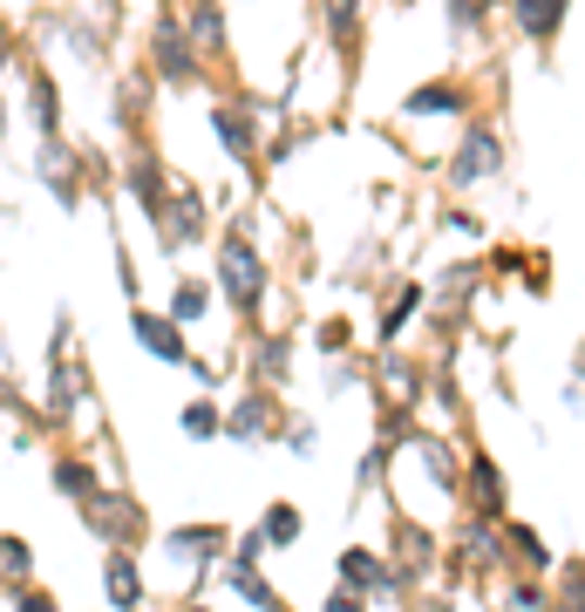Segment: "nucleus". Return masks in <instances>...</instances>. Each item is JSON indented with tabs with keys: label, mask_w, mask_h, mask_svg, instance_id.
I'll use <instances>...</instances> for the list:
<instances>
[{
	"label": "nucleus",
	"mask_w": 585,
	"mask_h": 612,
	"mask_svg": "<svg viewBox=\"0 0 585 612\" xmlns=\"http://www.w3.org/2000/svg\"><path fill=\"white\" fill-rule=\"evenodd\" d=\"M511 177V143L491 116H470L463 130H456V150L443 157V191L463 197V191H483V184H504Z\"/></svg>",
	"instance_id": "1"
},
{
	"label": "nucleus",
	"mask_w": 585,
	"mask_h": 612,
	"mask_svg": "<svg viewBox=\"0 0 585 612\" xmlns=\"http://www.w3.org/2000/svg\"><path fill=\"white\" fill-rule=\"evenodd\" d=\"M218 286H225V299H232L239 314H259V299L272 293V266H266V252L252 245L245 232L218 239Z\"/></svg>",
	"instance_id": "2"
},
{
	"label": "nucleus",
	"mask_w": 585,
	"mask_h": 612,
	"mask_svg": "<svg viewBox=\"0 0 585 612\" xmlns=\"http://www.w3.org/2000/svg\"><path fill=\"white\" fill-rule=\"evenodd\" d=\"M402 116L409 123H470V82L463 75H429L402 95Z\"/></svg>",
	"instance_id": "3"
},
{
	"label": "nucleus",
	"mask_w": 585,
	"mask_h": 612,
	"mask_svg": "<svg viewBox=\"0 0 585 612\" xmlns=\"http://www.w3.org/2000/svg\"><path fill=\"white\" fill-rule=\"evenodd\" d=\"M463 503H470V518H491V524H504L511 518V476H504V463L497 456H463Z\"/></svg>",
	"instance_id": "4"
},
{
	"label": "nucleus",
	"mask_w": 585,
	"mask_h": 612,
	"mask_svg": "<svg viewBox=\"0 0 585 612\" xmlns=\"http://www.w3.org/2000/svg\"><path fill=\"white\" fill-rule=\"evenodd\" d=\"M334 578L354 585L361 599H395L402 585H409V578L395 572V558H381V551H368V545H347V551H341V565H334Z\"/></svg>",
	"instance_id": "5"
},
{
	"label": "nucleus",
	"mask_w": 585,
	"mask_h": 612,
	"mask_svg": "<svg viewBox=\"0 0 585 612\" xmlns=\"http://www.w3.org/2000/svg\"><path fill=\"white\" fill-rule=\"evenodd\" d=\"M279 429H287V416H279V401H272L266 381L245 401L225 408V436H232V443H266V436H279Z\"/></svg>",
	"instance_id": "6"
},
{
	"label": "nucleus",
	"mask_w": 585,
	"mask_h": 612,
	"mask_svg": "<svg viewBox=\"0 0 585 612\" xmlns=\"http://www.w3.org/2000/svg\"><path fill=\"white\" fill-rule=\"evenodd\" d=\"M565 21H572V0H511V28L538 48L545 62H551L558 35H565Z\"/></svg>",
	"instance_id": "7"
},
{
	"label": "nucleus",
	"mask_w": 585,
	"mask_h": 612,
	"mask_svg": "<svg viewBox=\"0 0 585 612\" xmlns=\"http://www.w3.org/2000/svg\"><path fill=\"white\" fill-rule=\"evenodd\" d=\"M504 558H511V572H524V578H551V572H558L551 545H545L524 518H504Z\"/></svg>",
	"instance_id": "8"
},
{
	"label": "nucleus",
	"mask_w": 585,
	"mask_h": 612,
	"mask_svg": "<svg viewBox=\"0 0 585 612\" xmlns=\"http://www.w3.org/2000/svg\"><path fill=\"white\" fill-rule=\"evenodd\" d=\"M157 75L177 82V89L198 82V41L185 35V21H170V14H164V28H157Z\"/></svg>",
	"instance_id": "9"
},
{
	"label": "nucleus",
	"mask_w": 585,
	"mask_h": 612,
	"mask_svg": "<svg viewBox=\"0 0 585 612\" xmlns=\"http://www.w3.org/2000/svg\"><path fill=\"white\" fill-rule=\"evenodd\" d=\"M164 252H185V245H198L205 239V197L198 191H170V212H164Z\"/></svg>",
	"instance_id": "10"
},
{
	"label": "nucleus",
	"mask_w": 585,
	"mask_h": 612,
	"mask_svg": "<svg viewBox=\"0 0 585 612\" xmlns=\"http://www.w3.org/2000/svg\"><path fill=\"white\" fill-rule=\"evenodd\" d=\"M137 341L143 354H157V361H191V347H185V320H170V314H150V306H137Z\"/></svg>",
	"instance_id": "11"
},
{
	"label": "nucleus",
	"mask_w": 585,
	"mask_h": 612,
	"mask_svg": "<svg viewBox=\"0 0 585 612\" xmlns=\"http://www.w3.org/2000/svg\"><path fill=\"white\" fill-rule=\"evenodd\" d=\"M422 306H429V293L416 286V279H402V286H395V299H381V320H374V341H381V347H395V341H402V327H409V320L422 314Z\"/></svg>",
	"instance_id": "12"
},
{
	"label": "nucleus",
	"mask_w": 585,
	"mask_h": 612,
	"mask_svg": "<svg viewBox=\"0 0 585 612\" xmlns=\"http://www.w3.org/2000/svg\"><path fill=\"white\" fill-rule=\"evenodd\" d=\"M212 130H218V150L232 164H252L259 157V123H252L245 110H212Z\"/></svg>",
	"instance_id": "13"
},
{
	"label": "nucleus",
	"mask_w": 585,
	"mask_h": 612,
	"mask_svg": "<svg viewBox=\"0 0 585 612\" xmlns=\"http://www.w3.org/2000/svg\"><path fill=\"white\" fill-rule=\"evenodd\" d=\"M320 21H327V41L354 55L361 48V0H320Z\"/></svg>",
	"instance_id": "14"
},
{
	"label": "nucleus",
	"mask_w": 585,
	"mask_h": 612,
	"mask_svg": "<svg viewBox=\"0 0 585 612\" xmlns=\"http://www.w3.org/2000/svg\"><path fill=\"white\" fill-rule=\"evenodd\" d=\"M374 374H381V388H395V401H422V368L409 361V354L381 347V361H374Z\"/></svg>",
	"instance_id": "15"
},
{
	"label": "nucleus",
	"mask_w": 585,
	"mask_h": 612,
	"mask_svg": "<svg viewBox=\"0 0 585 612\" xmlns=\"http://www.w3.org/2000/svg\"><path fill=\"white\" fill-rule=\"evenodd\" d=\"M225 551V524H185L170 531V558H191V565H205V558Z\"/></svg>",
	"instance_id": "16"
},
{
	"label": "nucleus",
	"mask_w": 585,
	"mask_h": 612,
	"mask_svg": "<svg viewBox=\"0 0 585 612\" xmlns=\"http://www.w3.org/2000/svg\"><path fill=\"white\" fill-rule=\"evenodd\" d=\"M443 21H449L456 41H476L497 21V0H443Z\"/></svg>",
	"instance_id": "17"
},
{
	"label": "nucleus",
	"mask_w": 585,
	"mask_h": 612,
	"mask_svg": "<svg viewBox=\"0 0 585 612\" xmlns=\"http://www.w3.org/2000/svg\"><path fill=\"white\" fill-rule=\"evenodd\" d=\"M252 374H259L266 388H272V381H287L293 374V341L287 334H266L259 347H252Z\"/></svg>",
	"instance_id": "18"
},
{
	"label": "nucleus",
	"mask_w": 585,
	"mask_h": 612,
	"mask_svg": "<svg viewBox=\"0 0 585 612\" xmlns=\"http://www.w3.org/2000/svg\"><path fill=\"white\" fill-rule=\"evenodd\" d=\"M225 585H232L239 599H252L259 612H287V599H279V592H272V585H266L259 572H252V565H239V558H232V565H225Z\"/></svg>",
	"instance_id": "19"
},
{
	"label": "nucleus",
	"mask_w": 585,
	"mask_h": 612,
	"mask_svg": "<svg viewBox=\"0 0 585 612\" xmlns=\"http://www.w3.org/2000/svg\"><path fill=\"white\" fill-rule=\"evenodd\" d=\"M185 35L198 41V55H218V48H225V8H218V0H205V8H191Z\"/></svg>",
	"instance_id": "20"
},
{
	"label": "nucleus",
	"mask_w": 585,
	"mask_h": 612,
	"mask_svg": "<svg viewBox=\"0 0 585 612\" xmlns=\"http://www.w3.org/2000/svg\"><path fill=\"white\" fill-rule=\"evenodd\" d=\"M551 612H585V558L551 572Z\"/></svg>",
	"instance_id": "21"
},
{
	"label": "nucleus",
	"mask_w": 585,
	"mask_h": 612,
	"mask_svg": "<svg viewBox=\"0 0 585 612\" xmlns=\"http://www.w3.org/2000/svg\"><path fill=\"white\" fill-rule=\"evenodd\" d=\"M266 545H300V503H287V497H279V503H266Z\"/></svg>",
	"instance_id": "22"
},
{
	"label": "nucleus",
	"mask_w": 585,
	"mask_h": 612,
	"mask_svg": "<svg viewBox=\"0 0 585 612\" xmlns=\"http://www.w3.org/2000/svg\"><path fill=\"white\" fill-rule=\"evenodd\" d=\"M185 436H191V443L225 436V408H218V401H191V408H185Z\"/></svg>",
	"instance_id": "23"
},
{
	"label": "nucleus",
	"mask_w": 585,
	"mask_h": 612,
	"mask_svg": "<svg viewBox=\"0 0 585 612\" xmlns=\"http://www.w3.org/2000/svg\"><path fill=\"white\" fill-rule=\"evenodd\" d=\"M205 314H212V293L198 286V279H185V286L170 293V320H185V327H191V320H205Z\"/></svg>",
	"instance_id": "24"
},
{
	"label": "nucleus",
	"mask_w": 585,
	"mask_h": 612,
	"mask_svg": "<svg viewBox=\"0 0 585 612\" xmlns=\"http://www.w3.org/2000/svg\"><path fill=\"white\" fill-rule=\"evenodd\" d=\"M279 436H287V449L307 463V456L320 449V422H314V416H287V429H279Z\"/></svg>",
	"instance_id": "25"
},
{
	"label": "nucleus",
	"mask_w": 585,
	"mask_h": 612,
	"mask_svg": "<svg viewBox=\"0 0 585 612\" xmlns=\"http://www.w3.org/2000/svg\"><path fill=\"white\" fill-rule=\"evenodd\" d=\"M103 578H110V599H116V605H137V599H143V585H137V572H130V558H110V572H103Z\"/></svg>",
	"instance_id": "26"
},
{
	"label": "nucleus",
	"mask_w": 585,
	"mask_h": 612,
	"mask_svg": "<svg viewBox=\"0 0 585 612\" xmlns=\"http://www.w3.org/2000/svg\"><path fill=\"white\" fill-rule=\"evenodd\" d=\"M504 605H511V612H551V592H538L531 578H511V585H504Z\"/></svg>",
	"instance_id": "27"
},
{
	"label": "nucleus",
	"mask_w": 585,
	"mask_h": 612,
	"mask_svg": "<svg viewBox=\"0 0 585 612\" xmlns=\"http://www.w3.org/2000/svg\"><path fill=\"white\" fill-rule=\"evenodd\" d=\"M518 279H524V299H545L551 293V259H545V252H531Z\"/></svg>",
	"instance_id": "28"
},
{
	"label": "nucleus",
	"mask_w": 585,
	"mask_h": 612,
	"mask_svg": "<svg viewBox=\"0 0 585 612\" xmlns=\"http://www.w3.org/2000/svg\"><path fill=\"white\" fill-rule=\"evenodd\" d=\"M443 232H456V239H483V218L463 212V204H449V212H443Z\"/></svg>",
	"instance_id": "29"
},
{
	"label": "nucleus",
	"mask_w": 585,
	"mask_h": 612,
	"mask_svg": "<svg viewBox=\"0 0 585 612\" xmlns=\"http://www.w3.org/2000/svg\"><path fill=\"white\" fill-rule=\"evenodd\" d=\"M524 259H531V252H518V245H497L483 266H491V272H504V279H518V272H524Z\"/></svg>",
	"instance_id": "30"
},
{
	"label": "nucleus",
	"mask_w": 585,
	"mask_h": 612,
	"mask_svg": "<svg viewBox=\"0 0 585 612\" xmlns=\"http://www.w3.org/2000/svg\"><path fill=\"white\" fill-rule=\"evenodd\" d=\"M347 341H354L347 320H327V327H320V354H347Z\"/></svg>",
	"instance_id": "31"
},
{
	"label": "nucleus",
	"mask_w": 585,
	"mask_h": 612,
	"mask_svg": "<svg viewBox=\"0 0 585 612\" xmlns=\"http://www.w3.org/2000/svg\"><path fill=\"white\" fill-rule=\"evenodd\" d=\"M320 612H368V599L354 592V585H341V592H327V605Z\"/></svg>",
	"instance_id": "32"
},
{
	"label": "nucleus",
	"mask_w": 585,
	"mask_h": 612,
	"mask_svg": "<svg viewBox=\"0 0 585 612\" xmlns=\"http://www.w3.org/2000/svg\"><path fill=\"white\" fill-rule=\"evenodd\" d=\"M558 408H565V416H585V381H565V388H558Z\"/></svg>",
	"instance_id": "33"
},
{
	"label": "nucleus",
	"mask_w": 585,
	"mask_h": 612,
	"mask_svg": "<svg viewBox=\"0 0 585 612\" xmlns=\"http://www.w3.org/2000/svg\"><path fill=\"white\" fill-rule=\"evenodd\" d=\"M572 381H585V341L572 347Z\"/></svg>",
	"instance_id": "34"
},
{
	"label": "nucleus",
	"mask_w": 585,
	"mask_h": 612,
	"mask_svg": "<svg viewBox=\"0 0 585 612\" xmlns=\"http://www.w3.org/2000/svg\"><path fill=\"white\" fill-rule=\"evenodd\" d=\"M389 8H416V0H389Z\"/></svg>",
	"instance_id": "35"
}]
</instances>
